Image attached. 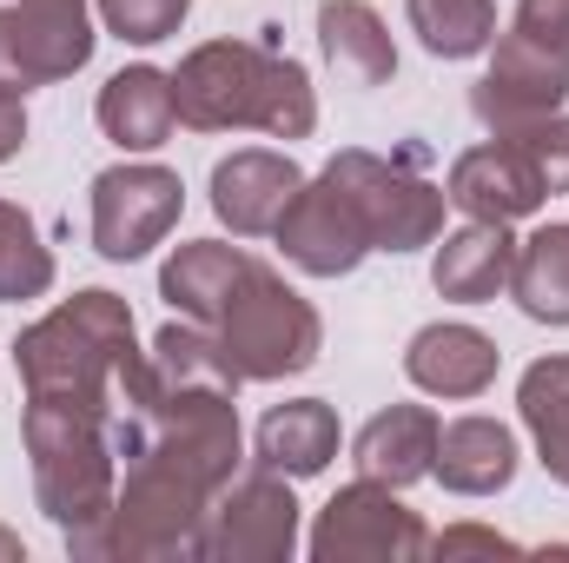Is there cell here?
Segmentation results:
<instances>
[{"instance_id":"1","label":"cell","mask_w":569,"mask_h":563,"mask_svg":"<svg viewBox=\"0 0 569 563\" xmlns=\"http://www.w3.org/2000/svg\"><path fill=\"white\" fill-rule=\"evenodd\" d=\"M133 365H140L133 312L113 292H80L73 305H60L20 338V378L33 405L73 412V418H100L107 392H120Z\"/></svg>"},{"instance_id":"2","label":"cell","mask_w":569,"mask_h":563,"mask_svg":"<svg viewBox=\"0 0 569 563\" xmlns=\"http://www.w3.org/2000/svg\"><path fill=\"white\" fill-rule=\"evenodd\" d=\"M172 107L186 127L199 134H226V127H266L279 140H305L318 107H311V80L298 60L246 47V40H212L199 47L179 73H172Z\"/></svg>"},{"instance_id":"3","label":"cell","mask_w":569,"mask_h":563,"mask_svg":"<svg viewBox=\"0 0 569 563\" xmlns=\"http://www.w3.org/2000/svg\"><path fill=\"white\" fill-rule=\"evenodd\" d=\"M212 332H219V352L232 358L239 378H284V372H305L318 358V312L259 259L239 266L226 305L212 312Z\"/></svg>"},{"instance_id":"4","label":"cell","mask_w":569,"mask_h":563,"mask_svg":"<svg viewBox=\"0 0 569 563\" xmlns=\"http://www.w3.org/2000/svg\"><path fill=\"white\" fill-rule=\"evenodd\" d=\"M325 172L358 206L371 253H411V246H430L443 233V192L418 172H405L378 152H338Z\"/></svg>"},{"instance_id":"5","label":"cell","mask_w":569,"mask_h":563,"mask_svg":"<svg viewBox=\"0 0 569 563\" xmlns=\"http://www.w3.org/2000/svg\"><path fill=\"white\" fill-rule=\"evenodd\" d=\"M93 53V20L80 0H20L0 7V93L67 80Z\"/></svg>"},{"instance_id":"6","label":"cell","mask_w":569,"mask_h":563,"mask_svg":"<svg viewBox=\"0 0 569 563\" xmlns=\"http://www.w3.org/2000/svg\"><path fill=\"white\" fill-rule=\"evenodd\" d=\"M563 100H569V53L543 47V40H530V33H517V27H510V40L497 47L490 73H483L477 93H470L477 120L497 127V134L537 127V120H550Z\"/></svg>"},{"instance_id":"7","label":"cell","mask_w":569,"mask_h":563,"mask_svg":"<svg viewBox=\"0 0 569 563\" xmlns=\"http://www.w3.org/2000/svg\"><path fill=\"white\" fill-rule=\"evenodd\" d=\"M179 219V172L166 166H113L93 179V246L107 259L152 253Z\"/></svg>"},{"instance_id":"8","label":"cell","mask_w":569,"mask_h":563,"mask_svg":"<svg viewBox=\"0 0 569 563\" xmlns=\"http://www.w3.org/2000/svg\"><path fill=\"white\" fill-rule=\"evenodd\" d=\"M470 219H490V226H510L523 213H537L550 199V172L543 159L530 152L523 134H497L490 146H470L457 166H450V192Z\"/></svg>"},{"instance_id":"9","label":"cell","mask_w":569,"mask_h":563,"mask_svg":"<svg viewBox=\"0 0 569 563\" xmlns=\"http://www.w3.org/2000/svg\"><path fill=\"white\" fill-rule=\"evenodd\" d=\"M279 246H284V259H291L298 273H311V279H338V273H351V266L371 253L365 219H358V206L338 192L331 172H325L318 186H298V199L284 206V219H279Z\"/></svg>"},{"instance_id":"10","label":"cell","mask_w":569,"mask_h":563,"mask_svg":"<svg viewBox=\"0 0 569 563\" xmlns=\"http://www.w3.org/2000/svg\"><path fill=\"white\" fill-rule=\"evenodd\" d=\"M298 186H305V172L284 152H259V146L212 166V206H219V219L239 239L279 233V219H284V206L298 199Z\"/></svg>"},{"instance_id":"11","label":"cell","mask_w":569,"mask_h":563,"mask_svg":"<svg viewBox=\"0 0 569 563\" xmlns=\"http://www.w3.org/2000/svg\"><path fill=\"white\" fill-rule=\"evenodd\" d=\"M418 544H425V531L411 524L405 504H391V491H385L378 477H365V484H351L345 497H331L325 531L311 537L318 557H351V551H418Z\"/></svg>"},{"instance_id":"12","label":"cell","mask_w":569,"mask_h":563,"mask_svg":"<svg viewBox=\"0 0 569 563\" xmlns=\"http://www.w3.org/2000/svg\"><path fill=\"white\" fill-rule=\"evenodd\" d=\"M100 134L127 152H152L166 146V134L179 127V107H172V80L159 67H127L100 87Z\"/></svg>"},{"instance_id":"13","label":"cell","mask_w":569,"mask_h":563,"mask_svg":"<svg viewBox=\"0 0 569 563\" xmlns=\"http://www.w3.org/2000/svg\"><path fill=\"white\" fill-rule=\"evenodd\" d=\"M405 372L437 398H477L497 378V345L470 325H425L405 352Z\"/></svg>"},{"instance_id":"14","label":"cell","mask_w":569,"mask_h":563,"mask_svg":"<svg viewBox=\"0 0 569 563\" xmlns=\"http://www.w3.org/2000/svg\"><path fill=\"white\" fill-rule=\"evenodd\" d=\"M318 40H325V60L345 87H385L398 73V47H391L385 20L365 0H325L318 7Z\"/></svg>"},{"instance_id":"15","label":"cell","mask_w":569,"mask_h":563,"mask_svg":"<svg viewBox=\"0 0 569 563\" xmlns=\"http://www.w3.org/2000/svg\"><path fill=\"white\" fill-rule=\"evenodd\" d=\"M437 477L463 497L503 491L517 477V437L497 418H457L437 431Z\"/></svg>"},{"instance_id":"16","label":"cell","mask_w":569,"mask_h":563,"mask_svg":"<svg viewBox=\"0 0 569 563\" xmlns=\"http://www.w3.org/2000/svg\"><path fill=\"white\" fill-rule=\"evenodd\" d=\"M510 266H517L510 233H503V226H490V219H477V226H463V233H450V239L437 246L430 279H437L443 298L483 305V298H497V292L510 285Z\"/></svg>"},{"instance_id":"17","label":"cell","mask_w":569,"mask_h":563,"mask_svg":"<svg viewBox=\"0 0 569 563\" xmlns=\"http://www.w3.org/2000/svg\"><path fill=\"white\" fill-rule=\"evenodd\" d=\"M437 457V418L425 405H391L358 431V471L378 484H411Z\"/></svg>"},{"instance_id":"18","label":"cell","mask_w":569,"mask_h":563,"mask_svg":"<svg viewBox=\"0 0 569 563\" xmlns=\"http://www.w3.org/2000/svg\"><path fill=\"white\" fill-rule=\"evenodd\" d=\"M331 451H338V418H331V405H318V398L279 405L272 418L259 424V457H266L272 471L311 477V471H325Z\"/></svg>"},{"instance_id":"19","label":"cell","mask_w":569,"mask_h":563,"mask_svg":"<svg viewBox=\"0 0 569 563\" xmlns=\"http://www.w3.org/2000/svg\"><path fill=\"white\" fill-rule=\"evenodd\" d=\"M510 292L530 318L543 325H569V226H543L517 246L510 266Z\"/></svg>"},{"instance_id":"20","label":"cell","mask_w":569,"mask_h":563,"mask_svg":"<svg viewBox=\"0 0 569 563\" xmlns=\"http://www.w3.org/2000/svg\"><path fill=\"white\" fill-rule=\"evenodd\" d=\"M239 266H246L239 246H212V239H206V246H179V259L159 273V292L172 298V312L212 325V312L226 305V292L239 279Z\"/></svg>"},{"instance_id":"21","label":"cell","mask_w":569,"mask_h":563,"mask_svg":"<svg viewBox=\"0 0 569 563\" xmlns=\"http://www.w3.org/2000/svg\"><path fill=\"white\" fill-rule=\"evenodd\" d=\"M517 405H523V424H530L537 444H543L550 477H563L569 484V358H543V365H530Z\"/></svg>"},{"instance_id":"22","label":"cell","mask_w":569,"mask_h":563,"mask_svg":"<svg viewBox=\"0 0 569 563\" xmlns=\"http://www.w3.org/2000/svg\"><path fill=\"white\" fill-rule=\"evenodd\" d=\"M411 7V27L430 53L443 60H463V53H483L497 40V7L490 0H405Z\"/></svg>"},{"instance_id":"23","label":"cell","mask_w":569,"mask_h":563,"mask_svg":"<svg viewBox=\"0 0 569 563\" xmlns=\"http://www.w3.org/2000/svg\"><path fill=\"white\" fill-rule=\"evenodd\" d=\"M47 285H53V259H47V246L33 239L27 213H13V206L0 199V305H13V298H40Z\"/></svg>"},{"instance_id":"24","label":"cell","mask_w":569,"mask_h":563,"mask_svg":"<svg viewBox=\"0 0 569 563\" xmlns=\"http://www.w3.org/2000/svg\"><path fill=\"white\" fill-rule=\"evenodd\" d=\"M186 7H192V0H100L107 27H113L120 40H133V47H152V40L179 33Z\"/></svg>"},{"instance_id":"25","label":"cell","mask_w":569,"mask_h":563,"mask_svg":"<svg viewBox=\"0 0 569 563\" xmlns=\"http://www.w3.org/2000/svg\"><path fill=\"white\" fill-rule=\"evenodd\" d=\"M517 33L569 53V0H517Z\"/></svg>"},{"instance_id":"26","label":"cell","mask_w":569,"mask_h":563,"mask_svg":"<svg viewBox=\"0 0 569 563\" xmlns=\"http://www.w3.org/2000/svg\"><path fill=\"white\" fill-rule=\"evenodd\" d=\"M27 140V113H20V93H0V159H13Z\"/></svg>"}]
</instances>
